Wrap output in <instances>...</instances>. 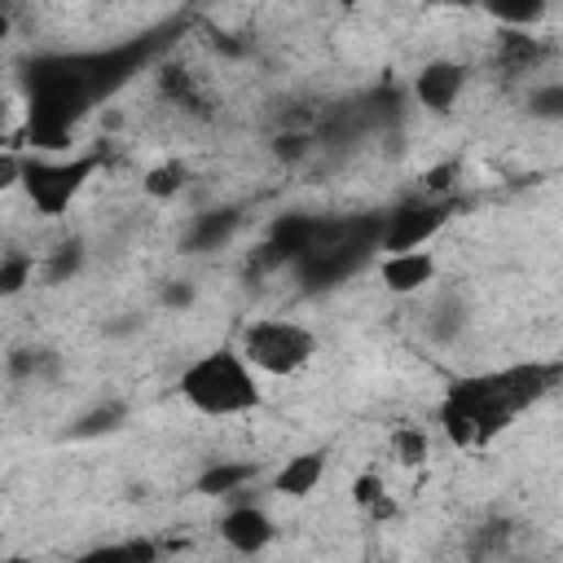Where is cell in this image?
Returning <instances> with one entry per match:
<instances>
[{"label":"cell","mask_w":563,"mask_h":563,"mask_svg":"<svg viewBox=\"0 0 563 563\" xmlns=\"http://www.w3.org/2000/svg\"><path fill=\"white\" fill-rule=\"evenodd\" d=\"M559 383V365H506L493 374L457 378L440 400V427L457 449H484L501 435L515 413L537 405Z\"/></svg>","instance_id":"cell-1"},{"label":"cell","mask_w":563,"mask_h":563,"mask_svg":"<svg viewBox=\"0 0 563 563\" xmlns=\"http://www.w3.org/2000/svg\"><path fill=\"white\" fill-rule=\"evenodd\" d=\"M176 387L207 418H238V413L260 409V383L233 347H216V352H202L198 361H189L180 369Z\"/></svg>","instance_id":"cell-2"},{"label":"cell","mask_w":563,"mask_h":563,"mask_svg":"<svg viewBox=\"0 0 563 563\" xmlns=\"http://www.w3.org/2000/svg\"><path fill=\"white\" fill-rule=\"evenodd\" d=\"M238 356L251 369H264L273 378H290L317 356V334L299 321H286V317H260L242 330Z\"/></svg>","instance_id":"cell-3"},{"label":"cell","mask_w":563,"mask_h":563,"mask_svg":"<svg viewBox=\"0 0 563 563\" xmlns=\"http://www.w3.org/2000/svg\"><path fill=\"white\" fill-rule=\"evenodd\" d=\"M92 172H97V158H70V163L31 158V163H22V189L40 216H62L70 207V198L88 185Z\"/></svg>","instance_id":"cell-4"},{"label":"cell","mask_w":563,"mask_h":563,"mask_svg":"<svg viewBox=\"0 0 563 563\" xmlns=\"http://www.w3.org/2000/svg\"><path fill=\"white\" fill-rule=\"evenodd\" d=\"M453 216V202L449 198H409L400 207H391L383 216V238L378 246L387 255H400V251H422Z\"/></svg>","instance_id":"cell-5"},{"label":"cell","mask_w":563,"mask_h":563,"mask_svg":"<svg viewBox=\"0 0 563 563\" xmlns=\"http://www.w3.org/2000/svg\"><path fill=\"white\" fill-rule=\"evenodd\" d=\"M273 537H277V528H273V519L260 506H233L220 519V541L233 554H260V550L273 545Z\"/></svg>","instance_id":"cell-6"},{"label":"cell","mask_w":563,"mask_h":563,"mask_svg":"<svg viewBox=\"0 0 563 563\" xmlns=\"http://www.w3.org/2000/svg\"><path fill=\"white\" fill-rule=\"evenodd\" d=\"M462 84H466V70H462V62H449V57H435V62H427L418 75H413V97L427 106V110H435V114H444L453 101H457V92H462Z\"/></svg>","instance_id":"cell-7"},{"label":"cell","mask_w":563,"mask_h":563,"mask_svg":"<svg viewBox=\"0 0 563 563\" xmlns=\"http://www.w3.org/2000/svg\"><path fill=\"white\" fill-rule=\"evenodd\" d=\"M378 277L391 295H413L422 290L431 277H435V255L422 246V251H400V255H383L378 264Z\"/></svg>","instance_id":"cell-8"},{"label":"cell","mask_w":563,"mask_h":563,"mask_svg":"<svg viewBox=\"0 0 563 563\" xmlns=\"http://www.w3.org/2000/svg\"><path fill=\"white\" fill-rule=\"evenodd\" d=\"M321 475H325V453H321V449H308V453H295V457L277 471L273 488H277L282 497H308V493H317Z\"/></svg>","instance_id":"cell-9"},{"label":"cell","mask_w":563,"mask_h":563,"mask_svg":"<svg viewBox=\"0 0 563 563\" xmlns=\"http://www.w3.org/2000/svg\"><path fill=\"white\" fill-rule=\"evenodd\" d=\"M541 57H545L541 35H532V31H510V26L497 31V62H501L506 70H537Z\"/></svg>","instance_id":"cell-10"},{"label":"cell","mask_w":563,"mask_h":563,"mask_svg":"<svg viewBox=\"0 0 563 563\" xmlns=\"http://www.w3.org/2000/svg\"><path fill=\"white\" fill-rule=\"evenodd\" d=\"M251 475H255V462H211V466L198 475V493H207V497H229V493H238L242 484H251Z\"/></svg>","instance_id":"cell-11"},{"label":"cell","mask_w":563,"mask_h":563,"mask_svg":"<svg viewBox=\"0 0 563 563\" xmlns=\"http://www.w3.org/2000/svg\"><path fill=\"white\" fill-rule=\"evenodd\" d=\"M238 229V211H202L185 238L189 251H207V246H224V238Z\"/></svg>","instance_id":"cell-12"},{"label":"cell","mask_w":563,"mask_h":563,"mask_svg":"<svg viewBox=\"0 0 563 563\" xmlns=\"http://www.w3.org/2000/svg\"><path fill=\"white\" fill-rule=\"evenodd\" d=\"M387 444H391V457L400 462V466H422L427 457H431V440H427V431L422 427H396L391 435H387Z\"/></svg>","instance_id":"cell-13"},{"label":"cell","mask_w":563,"mask_h":563,"mask_svg":"<svg viewBox=\"0 0 563 563\" xmlns=\"http://www.w3.org/2000/svg\"><path fill=\"white\" fill-rule=\"evenodd\" d=\"M141 189H145V198H154V202L176 198V194L185 189V163H158V167H150V172L141 176Z\"/></svg>","instance_id":"cell-14"},{"label":"cell","mask_w":563,"mask_h":563,"mask_svg":"<svg viewBox=\"0 0 563 563\" xmlns=\"http://www.w3.org/2000/svg\"><path fill=\"white\" fill-rule=\"evenodd\" d=\"M31 273H35V260H31L26 251L4 255V260H0V299L22 295V290H26V282H31Z\"/></svg>","instance_id":"cell-15"},{"label":"cell","mask_w":563,"mask_h":563,"mask_svg":"<svg viewBox=\"0 0 563 563\" xmlns=\"http://www.w3.org/2000/svg\"><path fill=\"white\" fill-rule=\"evenodd\" d=\"M79 268H84V246L79 242H62V246H53V255L44 264V277L48 282H70Z\"/></svg>","instance_id":"cell-16"},{"label":"cell","mask_w":563,"mask_h":563,"mask_svg":"<svg viewBox=\"0 0 563 563\" xmlns=\"http://www.w3.org/2000/svg\"><path fill=\"white\" fill-rule=\"evenodd\" d=\"M123 422V405L119 400H110V405H97L92 413H84L79 418V427L70 431V435H79V440H92V435H106V431H114Z\"/></svg>","instance_id":"cell-17"},{"label":"cell","mask_w":563,"mask_h":563,"mask_svg":"<svg viewBox=\"0 0 563 563\" xmlns=\"http://www.w3.org/2000/svg\"><path fill=\"white\" fill-rule=\"evenodd\" d=\"M273 154H277L282 163H299V158L312 154V136H308V132H277Z\"/></svg>","instance_id":"cell-18"},{"label":"cell","mask_w":563,"mask_h":563,"mask_svg":"<svg viewBox=\"0 0 563 563\" xmlns=\"http://www.w3.org/2000/svg\"><path fill=\"white\" fill-rule=\"evenodd\" d=\"M453 176H457V163H453V158H449V163H435V167L422 176V198H444L449 185H453Z\"/></svg>","instance_id":"cell-19"},{"label":"cell","mask_w":563,"mask_h":563,"mask_svg":"<svg viewBox=\"0 0 563 563\" xmlns=\"http://www.w3.org/2000/svg\"><path fill=\"white\" fill-rule=\"evenodd\" d=\"M383 493H387V484H383L374 471H365V475H356V479H352V506H361V510H369Z\"/></svg>","instance_id":"cell-20"},{"label":"cell","mask_w":563,"mask_h":563,"mask_svg":"<svg viewBox=\"0 0 563 563\" xmlns=\"http://www.w3.org/2000/svg\"><path fill=\"white\" fill-rule=\"evenodd\" d=\"M70 563H132V545L128 541L123 545H97V550H88V554H79Z\"/></svg>","instance_id":"cell-21"},{"label":"cell","mask_w":563,"mask_h":563,"mask_svg":"<svg viewBox=\"0 0 563 563\" xmlns=\"http://www.w3.org/2000/svg\"><path fill=\"white\" fill-rule=\"evenodd\" d=\"M22 163L26 158H18L13 150H0V194H9V189L22 185Z\"/></svg>","instance_id":"cell-22"},{"label":"cell","mask_w":563,"mask_h":563,"mask_svg":"<svg viewBox=\"0 0 563 563\" xmlns=\"http://www.w3.org/2000/svg\"><path fill=\"white\" fill-rule=\"evenodd\" d=\"M194 303V286L189 282H167L163 286V308H189Z\"/></svg>","instance_id":"cell-23"},{"label":"cell","mask_w":563,"mask_h":563,"mask_svg":"<svg viewBox=\"0 0 563 563\" xmlns=\"http://www.w3.org/2000/svg\"><path fill=\"white\" fill-rule=\"evenodd\" d=\"M4 128H9V101L0 97V136H4Z\"/></svg>","instance_id":"cell-24"},{"label":"cell","mask_w":563,"mask_h":563,"mask_svg":"<svg viewBox=\"0 0 563 563\" xmlns=\"http://www.w3.org/2000/svg\"><path fill=\"white\" fill-rule=\"evenodd\" d=\"M4 35H9V18L0 13V40H4Z\"/></svg>","instance_id":"cell-25"}]
</instances>
